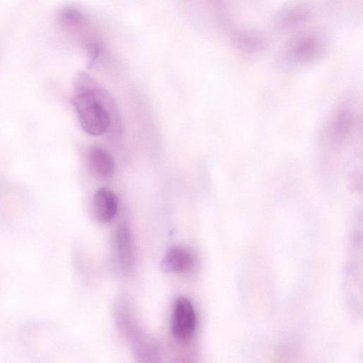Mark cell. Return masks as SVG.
<instances>
[{
    "instance_id": "cell-10",
    "label": "cell",
    "mask_w": 363,
    "mask_h": 363,
    "mask_svg": "<svg viewBox=\"0 0 363 363\" xmlns=\"http://www.w3.org/2000/svg\"><path fill=\"white\" fill-rule=\"evenodd\" d=\"M354 125V116L347 108H341L335 114L333 125L332 133L337 138L347 135L352 130Z\"/></svg>"
},
{
    "instance_id": "cell-6",
    "label": "cell",
    "mask_w": 363,
    "mask_h": 363,
    "mask_svg": "<svg viewBox=\"0 0 363 363\" xmlns=\"http://www.w3.org/2000/svg\"><path fill=\"white\" fill-rule=\"evenodd\" d=\"M118 201L114 192L107 187L99 188L92 201L95 218L101 223L111 221L118 211Z\"/></svg>"
},
{
    "instance_id": "cell-4",
    "label": "cell",
    "mask_w": 363,
    "mask_h": 363,
    "mask_svg": "<svg viewBox=\"0 0 363 363\" xmlns=\"http://www.w3.org/2000/svg\"><path fill=\"white\" fill-rule=\"evenodd\" d=\"M323 47L320 37L316 34L305 33L289 41L285 50V55L291 62H309L320 55Z\"/></svg>"
},
{
    "instance_id": "cell-2",
    "label": "cell",
    "mask_w": 363,
    "mask_h": 363,
    "mask_svg": "<svg viewBox=\"0 0 363 363\" xmlns=\"http://www.w3.org/2000/svg\"><path fill=\"white\" fill-rule=\"evenodd\" d=\"M128 304L121 303L116 309V320L119 329L131 344L138 363H160L157 345L143 333L140 324Z\"/></svg>"
},
{
    "instance_id": "cell-12",
    "label": "cell",
    "mask_w": 363,
    "mask_h": 363,
    "mask_svg": "<svg viewBox=\"0 0 363 363\" xmlns=\"http://www.w3.org/2000/svg\"><path fill=\"white\" fill-rule=\"evenodd\" d=\"M57 19L60 25L67 29L79 28L85 22L83 13L74 6H65L58 13Z\"/></svg>"
},
{
    "instance_id": "cell-7",
    "label": "cell",
    "mask_w": 363,
    "mask_h": 363,
    "mask_svg": "<svg viewBox=\"0 0 363 363\" xmlns=\"http://www.w3.org/2000/svg\"><path fill=\"white\" fill-rule=\"evenodd\" d=\"M86 160L90 172L98 179H111L115 172V162L111 155L105 149L92 146L86 153Z\"/></svg>"
},
{
    "instance_id": "cell-3",
    "label": "cell",
    "mask_w": 363,
    "mask_h": 363,
    "mask_svg": "<svg viewBox=\"0 0 363 363\" xmlns=\"http://www.w3.org/2000/svg\"><path fill=\"white\" fill-rule=\"evenodd\" d=\"M196 327V315L191 301L179 297L174 305L171 328L174 337L182 343L189 342L193 337Z\"/></svg>"
},
{
    "instance_id": "cell-9",
    "label": "cell",
    "mask_w": 363,
    "mask_h": 363,
    "mask_svg": "<svg viewBox=\"0 0 363 363\" xmlns=\"http://www.w3.org/2000/svg\"><path fill=\"white\" fill-rule=\"evenodd\" d=\"M231 40L238 49L247 53L259 52L265 45L264 40L259 34L246 29L234 30Z\"/></svg>"
},
{
    "instance_id": "cell-11",
    "label": "cell",
    "mask_w": 363,
    "mask_h": 363,
    "mask_svg": "<svg viewBox=\"0 0 363 363\" xmlns=\"http://www.w3.org/2000/svg\"><path fill=\"white\" fill-rule=\"evenodd\" d=\"M310 16L309 11L302 6H293L282 11L278 18L279 24L284 27H292L306 21Z\"/></svg>"
},
{
    "instance_id": "cell-1",
    "label": "cell",
    "mask_w": 363,
    "mask_h": 363,
    "mask_svg": "<svg viewBox=\"0 0 363 363\" xmlns=\"http://www.w3.org/2000/svg\"><path fill=\"white\" fill-rule=\"evenodd\" d=\"M75 87L72 103L84 131L94 136L107 132L120 135L121 118L108 92L84 72L77 75Z\"/></svg>"
},
{
    "instance_id": "cell-5",
    "label": "cell",
    "mask_w": 363,
    "mask_h": 363,
    "mask_svg": "<svg viewBox=\"0 0 363 363\" xmlns=\"http://www.w3.org/2000/svg\"><path fill=\"white\" fill-rule=\"evenodd\" d=\"M116 243L121 270L128 275L134 269L135 249L132 233L126 223H122L118 226Z\"/></svg>"
},
{
    "instance_id": "cell-8",
    "label": "cell",
    "mask_w": 363,
    "mask_h": 363,
    "mask_svg": "<svg viewBox=\"0 0 363 363\" xmlns=\"http://www.w3.org/2000/svg\"><path fill=\"white\" fill-rule=\"evenodd\" d=\"M194 266L192 254L182 246H173L165 253L162 262L161 269L167 273H186Z\"/></svg>"
}]
</instances>
